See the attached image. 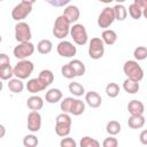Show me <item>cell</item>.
Wrapping results in <instances>:
<instances>
[{"label":"cell","instance_id":"cell-49","mask_svg":"<svg viewBox=\"0 0 147 147\" xmlns=\"http://www.w3.org/2000/svg\"><path fill=\"white\" fill-rule=\"evenodd\" d=\"M0 1H3V0H0Z\"/></svg>","mask_w":147,"mask_h":147},{"label":"cell","instance_id":"cell-47","mask_svg":"<svg viewBox=\"0 0 147 147\" xmlns=\"http://www.w3.org/2000/svg\"><path fill=\"white\" fill-rule=\"evenodd\" d=\"M100 2H102V3H110V2H113V1H115V0H99Z\"/></svg>","mask_w":147,"mask_h":147},{"label":"cell","instance_id":"cell-38","mask_svg":"<svg viewBox=\"0 0 147 147\" xmlns=\"http://www.w3.org/2000/svg\"><path fill=\"white\" fill-rule=\"evenodd\" d=\"M103 147H117L118 146V140L116 138H114L113 136H109L108 138H106L102 142Z\"/></svg>","mask_w":147,"mask_h":147},{"label":"cell","instance_id":"cell-36","mask_svg":"<svg viewBox=\"0 0 147 147\" xmlns=\"http://www.w3.org/2000/svg\"><path fill=\"white\" fill-rule=\"evenodd\" d=\"M39 140L34 134H28L23 138V145L25 147H36L38 146Z\"/></svg>","mask_w":147,"mask_h":147},{"label":"cell","instance_id":"cell-31","mask_svg":"<svg viewBox=\"0 0 147 147\" xmlns=\"http://www.w3.org/2000/svg\"><path fill=\"white\" fill-rule=\"evenodd\" d=\"M106 94L109 98H116L119 94V86L116 83H109L106 86Z\"/></svg>","mask_w":147,"mask_h":147},{"label":"cell","instance_id":"cell-34","mask_svg":"<svg viewBox=\"0 0 147 147\" xmlns=\"http://www.w3.org/2000/svg\"><path fill=\"white\" fill-rule=\"evenodd\" d=\"M61 74H62V76H63L64 78H68V79H72V78H75V77H77L75 70L72 69V67H71L69 63L62 65V68H61Z\"/></svg>","mask_w":147,"mask_h":147},{"label":"cell","instance_id":"cell-29","mask_svg":"<svg viewBox=\"0 0 147 147\" xmlns=\"http://www.w3.org/2000/svg\"><path fill=\"white\" fill-rule=\"evenodd\" d=\"M69 91L71 94L76 95V96H82L85 93V88L80 83L77 82H72L69 84Z\"/></svg>","mask_w":147,"mask_h":147},{"label":"cell","instance_id":"cell-42","mask_svg":"<svg viewBox=\"0 0 147 147\" xmlns=\"http://www.w3.org/2000/svg\"><path fill=\"white\" fill-rule=\"evenodd\" d=\"M139 140L142 145H147V130L141 131V133L139 136Z\"/></svg>","mask_w":147,"mask_h":147},{"label":"cell","instance_id":"cell-6","mask_svg":"<svg viewBox=\"0 0 147 147\" xmlns=\"http://www.w3.org/2000/svg\"><path fill=\"white\" fill-rule=\"evenodd\" d=\"M70 36L72 38V40L79 45V46H83L87 42V39H88V36H87V31L85 29V26L83 24H79V23H76L71 26L70 29Z\"/></svg>","mask_w":147,"mask_h":147},{"label":"cell","instance_id":"cell-1","mask_svg":"<svg viewBox=\"0 0 147 147\" xmlns=\"http://www.w3.org/2000/svg\"><path fill=\"white\" fill-rule=\"evenodd\" d=\"M72 119L68 113H61L55 119V132L59 137H67L71 131Z\"/></svg>","mask_w":147,"mask_h":147},{"label":"cell","instance_id":"cell-35","mask_svg":"<svg viewBox=\"0 0 147 147\" xmlns=\"http://www.w3.org/2000/svg\"><path fill=\"white\" fill-rule=\"evenodd\" d=\"M133 56L137 61H142L147 57V47L145 46H138L134 52H133Z\"/></svg>","mask_w":147,"mask_h":147},{"label":"cell","instance_id":"cell-8","mask_svg":"<svg viewBox=\"0 0 147 147\" xmlns=\"http://www.w3.org/2000/svg\"><path fill=\"white\" fill-rule=\"evenodd\" d=\"M14 56L18 60H25L26 57L31 56L34 53V45L31 41L20 42L13 51Z\"/></svg>","mask_w":147,"mask_h":147},{"label":"cell","instance_id":"cell-22","mask_svg":"<svg viewBox=\"0 0 147 147\" xmlns=\"http://www.w3.org/2000/svg\"><path fill=\"white\" fill-rule=\"evenodd\" d=\"M7 86H8V88H9L10 92L16 93V94L21 93V92L23 91V88H24V84H23L22 79L17 78V77H16V78H11V79H9Z\"/></svg>","mask_w":147,"mask_h":147},{"label":"cell","instance_id":"cell-45","mask_svg":"<svg viewBox=\"0 0 147 147\" xmlns=\"http://www.w3.org/2000/svg\"><path fill=\"white\" fill-rule=\"evenodd\" d=\"M22 2H25V3H30V5H33L37 0H21Z\"/></svg>","mask_w":147,"mask_h":147},{"label":"cell","instance_id":"cell-5","mask_svg":"<svg viewBox=\"0 0 147 147\" xmlns=\"http://www.w3.org/2000/svg\"><path fill=\"white\" fill-rule=\"evenodd\" d=\"M105 54V42L101 38H92L88 44V55L93 60H99Z\"/></svg>","mask_w":147,"mask_h":147},{"label":"cell","instance_id":"cell-28","mask_svg":"<svg viewBox=\"0 0 147 147\" xmlns=\"http://www.w3.org/2000/svg\"><path fill=\"white\" fill-rule=\"evenodd\" d=\"M106 131L109 136H116L121 132V124L117 121H110L106 125Z\"/></svg>","mask_w":147,"mask_h":147},{"label":"cell","instance_id":"cell-14","mask_svg":"<svg viewBox=\"0 0 147 147\" xmlns=\"http://www.w3.org/2000/svg\"><path fill=\"white\" fill-rule=\"evenodd\" d=\"M85 101L86 103L91 107V108H98L101 106L102 99L100 96V94L95 91H90L85 94Z\"/></svg>","mask_w":147,"mask_h":147},{"label":"cell","instance_id":"cell-11","mask_svg":"<svg viewBox=\"0 0 147 147\" xmlns=\"http://www.w3.org/2000/svg\"><path fill=\"white\" fill-rule=\"evenodd\" d=\"M56 51H57L59 55L62 57H72L77 53L76 46H74V44L68 40H62L61 42H59Z\"/></svg>","mask_w":147,"mask_h":147},{"label":"cell","instance_id":"cell-13","mask_svg":"<svg viewBox=\"0 0 147 147\" xmlns=\"http://www.w3.org/2000/svg\"><path fill=\"white\" fill-rule=\"evenodd\" d=\"M70 24H74L76 23L78 20H79V16H80V11L78 9L77 6H74V5H69L64 8L63 10V14H62Z\"/></svg>","mask_w":147,"mask_h":147},{"label":"cell","instance_id":"cell-27","mask_svg":"<svg viewBox=\"0 0 147 147\" xmlns=\"http://www.w3.org/2000/svg\"><path fill=\"white\" fill-rule=\"evenodd\" d=\"M69 64H70V65L72 67V69L75 70V72H76V75H77V77L83 76V75L85 74V64H84L80 60H78V59L71 60V61L69 62Z\"/></svg>","mask_w":147,"mask_h":147},{"label":"cell","instance_id":"cell-26","mask_svg":"<svg viewBox=\"0 0 147 147\" xmlns=\"http://www.w3.org/2000/svg\"><path fill=\"white\" fill-rule=\"evenodd\" d=\"M114 8V13H115V17L117 21H124L127 16V9L125 8V6H123L122 3H117Z\"/></svg>","mask_w":147,"mask_h":147},{"label":"cell","instance_id":"cell-3","mask_svg":"<svg viewBox=\"0 0 147 147\" xmlns=\"http://www.w3.org/2000/svg\"><path fill=\"white\" fill-rule=\"evenodd\" d=\"M70 29H71L70 23L68 22V20L63 15H61V16L56 17V20L54 22L53 34L57 39H64L70 33Z\"/></svg>","mask_w":147,"mask_h":147},{"label":"cell","instance_id":"cell-2","mask_svg":"<svg viewBox=\"0 0 147 147\" xmlns=\"http://www.w3.org/2000/svg\"><path fill=\"white\" fill-rule=\"evenodd\" d=\"M123 71L127 78L134 79L137 82H140L144 78V70L134 60H129L123 65Z\"/></svg>","mask_w":147,"mask_h":147},{"label":"cell","instance_id":"cell-39","mask_svg":"<svg viewBox=\"0 0 147 147\" xmlns=\"http://www.w3.org/2000/svg\"><path fill=\"white\" fill-rule=\"evenodd\" d=\"M76 141L72 139V138H69V137H63L61 142H60V146L61 147H76Z\"/></svg>","mask_w":147,"mask_h":147},{"label":"cell","instance_id":"cell-10","mask_svg":"<svg viewBox=\"0 0 147 147\" xmlns=\"http://www.w3.org/2000/svg\"><path fill=\"white\" fill-rule=\"evenodd\" d=\"M115 20H116V17H115L114 8L106 7V8H103V10L100 13V15L98 17V25L102 29H107L114 23Z\"/></svg>","mask_w":147,"mask_h":147},{"label":"cell","instance_id":"cell-12","mask_svg":"<svg viewBox=\"0 0 147 147\" xmlns=\"http://www.w3.org/2000/svg\"><path fill=\"white\" fill-rule=\"evenodd\" d=\"M41 127V115L38 110H31L28 115V130L31 132H38Z\"/></svg>","mask_w":147,"mask_h":147},{"label":"cell","instance_id":"cell-21","mask_svg":"<svg viewBox=\"0 0 147 147\" xmlns=\"http://www.w3.org/2000/svg\"><path fill=\"white\" fill-rule=\"evenodd\" d=\"M139 82L134 80V79H131V78H127L123 82V88L125 92L130 93V94H134L139 91Z\"/></svg>","mask_w":147,"mask_h":147},{"label":"cell","instance_id":"cell-41","mask_svg":"<svg viewBox=\"0 0 147 147\" xmlns=\"http://www.w3.org/2000/svg\"><path fill=\"white\" fill-rule=\"evenodd\" d=\"M8 64H10V60H9L8 55L5 54V53L0 54V68L6 67V65H8Z\"/></svg>","mask_w":147,"mask_h":147},{"label":"cell","instance_id":"cell-50","mask_svg":"<svg viewBox=\"0 0 147 147\" xmlns=\"http://www.w3.org/2000/svg\"><path fill=\"white\" fill-rule=\"evenodd\" d=\"M146 111H147V109H146Z\"/></svg>","mask_w":147,"mask_h":147},{"label":"cell","instance_id":"cell-18","mask_svg":"<svg viewBox=\"0 0 147 147\" xmlns=\"http://www.w3.org/2000/svg\"><path fill=\"white\" fill-rule=\"evenodd\" d=\"M145 117L144 115H131L127 119V125L131 129H141L145 125Z\"/></svg>","mask_w":147,"mask_h":147},{"label":"cell","instance_id":"cell-7","mask_svg":"<svg viewBox=\"0 0 147 147\" xmlns=\"http://www.w3.org/2000/svg\"><path fill=\"white\" fill-rule=\"evenodd\" d=\"M32 37V33H31V29H30V25L23 21L18 22L16 25H15V39L18 41V42H26V41H30Z\"/></svg>","mask_w":147,"mask_h":147},{"label":"cell","instance_id":"cell-40","mask_svg":"<svg viewBox=\"0 0 147 147\" xmlns=\"http://www.w3.org/2000/svg\"><path fill=\"white\" fill-rule=\"evenodd\" d=\"M45 1L53 7H63L67 6L71 0H45Z\"/></svg>","mask_w":147,"mask_h":147},{"label":"cell","instance_id":"cell-33","mask_svg":"<svg viewBox=\"0 0 147 147\" xmlns=\"http://www.w3.org/2000/svg\"><path fill=\"white\" fill-rule=\"evenodd\" d=\"M129 14L133 20H139L142 16V9L136 3H131L129 6Z\"/></svg>","mask_w":147,"mask_h":147},{"label":"cell","instance_id":"cell-30","mask_svg":"<svg viewBox=\"0 0 147 147\" xmlns=\"http://www.w3.org/2000/svg\"><path fill=\"white\" fill-rule=\"evenodd\" d=\"M13 76H14V68H11L10 64L0 68V78H1L2 80L11 79Z\"/></svg>","mask_w":147,"mask_h":147},{"label":"cell","instance_id":"cell-9","mask_svg":"<svg viewBox=\"0 0 147 147\" xmlns=\"http://www.w3.org/2000/svg\"><path fill=\"white\" fill-rule=\"evenodd\" d=\"M32 11V5L30 3H25V2H20L17 3L13 10H11V18L14 21H17V22H21L23 21L28 15H30Z\"/></svg>","mask_w":147,"mask_h":147},{"label":"cell","instance_id":"cell-44","mask_svg":"<svg viewBox=\"0 0 147 147\" xmlns=\"http://www.w3.org/2000/svg\"><path fill=\"white\" fill-rule=\"evenodd\" d=\"M0 130H1V133H0V138H3V136H5V132H6V130H5V126L1 124L0 125Z\"/></svg>","mask_w":147,"mask_h":147},{"label":"cell","instance_id":"cell-32","mask_svg":"<svg viewBox=\"0 0 147 147\" xmlns=\"http://www.w3.org/2000/svg\"><path fill=\"white\" fill-rule=\"evenodd\" d=\"M80 147H100V142L91 137H83L79 142Z\"/></svg>","mask_w":147,"mask_h":147},{"label":"cell","instance_id":"cell-24","mask_svg":"<svg viewBox=\"0 0 147 147\" xmlns=\"http://www.w3.org/2000/svg\"><path fill=\"white\" fill-rule=\"evenodd\" d=\"M52 49H53V44H52V41L48 40V39H42V40H40V41L38 42V45H37V51H38L40 54H44V55L51 53Z\"/></svg>","mask_w":147,"mask_h":147},{"label":"cell","instance_id":"cell-48","mask_svg":"<svg viewBox=\"0 0 147 147\" xmlns=\"http://www.w3.org/2000/svg\"><path fill=\"white\" fill-rule=\"evenodd\" d=\"M116 2H118V3H123V2H125L126 0H115Z\"/></svg>","mask_w":147,"mask_h":147},{"label":"cell","instance_id":"cell-37","mask_svg":"<svg viewBox=\"0 0 147 147\" xmlns=\"http://www.w3.org/2000/svg\"><path fill=\"white\" fill-rule=\"evenodd\" d=\"M74 98H64L62 101H61V105H60V108L62 110V113H70V108L72 106V102H74Z\"/></svg>","mask_w":147,"mask_h":147},{"label":"cell","instance_id":"cell-46","mask_svg":"<svg viewBox=\"0 0 147 147\" xmlns=\"http://www.w3.org/2000/svg\"><path fill=\"white\" fill-rule=\"evenodd\" d=\"M142 16L147 20V6H146L145 8H142Z\"/></svg>","mask_w":147,"mask_h":147},{"label":"cell","instance_id":"cell-43","mask_svg":"<svg viewBox=\"0 0 147 147\" xmlns=\"http://www.w3.org/2000/svg\"><path fill=\"white\" fill-rule=\"evenodd\" d=\"M133 3H136L137 6H139L142 9L147 6V0H133Z\"/></svg>","mask_w":147,"mask_h":147},{"label":"cell","instance_id":"cell-19","mask_svg":"<svg viewBox=\"0 0 147 147\" xmlns=\"http://www.w3.org/2000/svg\"><path fill=\"white\" fill-rule=\"evenodd\" d=\"M26 106L31 110H40L44 107V101L39 95H32L26 100Z\"/></svg>","mask_w":147,"mask_h":147},{"label":"cell","instance_id":"cell-16","mask_svg":"<svg viewBox=\"0 0 147 147\" xmlns=\"http://www.w3.org/2000/svg\"><path fill=\"white\" fill-rule=\"evenodd\" d=\"M127 110L131 115H142L145 113V106L139 100H131L127 103Z\"/></svg>","mask_w":147,"mask_h":147},{"label":"cell","instance_id":"cell-15","mask_svg":"<svg viewBox=\"0 0 147 147\" xmlns=\"http://www.w3.org/2000/svg\"><path fill=\"white\" fill-rule=\"evenodd\" d=\"M26 90H28V92L34 94V93H38V92H41V91L46 90V86L44 85V83L39 78H32V79L28 80Z\"/></svg>","mask_w":147,"mask_h":147},{"label":"cell","instance_id":"cell-23","mask_svg":"<svg viewBox=\"0 0 147 147\" xmlns=\"http://www.w3.org/2000/svg\"><path fill=\"white\" fill-rule=\"evenodd\" d=\"M84 111H85V103L79 99H75L72 102V106L70 108V114L74 116H79Z\"/></svg>","mask_w":147,"mask_h":147},{"label":"cell","instance_id":"cell-20","mask_svg":"<svg viewBox=\"0 0 147 147\" xmlns=\"http://www.w3.org/2000/svg\"><path fill=\"white\" fill-rule=\"evenodd\" d=\"M101 39L106 45H114L117 40V33L111 29H105L101 34Z\"/></svg>","mask_w":147,"mask_h":147},{"label":"cell","instance_id":"cell-4","mask_svg":"<svg viewBox=\"0 0 147 147\" xmlns=\"http://www.w3.org/2000/svg\"><path fill=\"white\" fill-rule=\"evenodd\" d=\"M33 69H34V64L31 61L26 59L21 60L14 67V76H16L20 79H26L28 77H30Z\"/></svg>","mask_w":147,"mask_h":147},{"label":"cell","instance_id":"cell-17","mask_svg":"<svg viewBox=\"0 0 147 147\" xmlns=\"http://www.w3.org/2000/svg\"><path fill=\"white\" fill-rule=\"evenodd\" d=\"M63 96V93L61 92V90L59 88H51L46 92L45 94V100L48 102V103H56L59 101H61Z\"/></svg>","mask_w":147,"mask_h":147},{"label":"cell","instance_id":"cell-25","mask_svg":"<svg viewBox=\"0 0 147 147\" xmlns=\"http://www.w3.org/2000/svg\"><path fill=\"white\" fill-rule=\"evenodd\" d=\"M38 78L44 83V85H45L46 87H48V86L53 83V80H54V74H53L51 70L45 69V70H41V71H40Z\"/></svg>","mask_w":147,"mask_h":147}]
</instances>
